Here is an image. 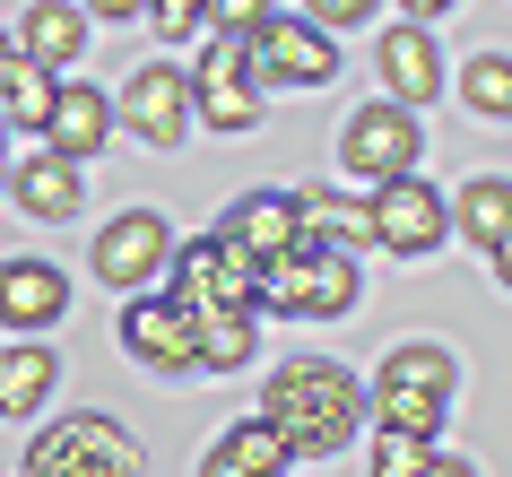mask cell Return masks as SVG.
I'll use <instances>...</instances> for the list:
<instances>
[{
    "label": "cell",
    "instance_id": "22",
    "mask_svg": "<svg viewBox=\"0 0 512 477\" xmlns=\"http://www.w3.org/2000/svg\"><path fill=\"white\" fill-rule=\"evenodd\" d=\"M191 330H200V365L235 373L243 356H252V339H261V313H226V304H209V313H191Z\"/></svg>",
    "mask_w": 512,
    "mask_h": 477
},
{
    "label": "cell",
    "instance_id": "5",
    "mask_svg": "<svg viewBox=\"0 0 512 477\" xmlns=\"http://www.w3.org/2000/svg\"><path fill=\"white\" fill-rule=\"evenodd\" d=\"M191 113L217 139H235V131L261 122V70H252V44L243 35H217L209 53H200V70H191Z\"/></svg>",
    "mask_w": 512,
    "mask_h": 477
},
{
    "label": "cell",
    "instance_id": "30",
    "mask_svg": "<svg viewBox=\"0 0 512 477\" xmlns=\"http://www.w3.org/2000/svg\"><path fill=\"white\" fill-rule=\"evenodd\" d=\"M79 9H96V18H113V27H122V18H139L148 0H79Z\"/></svg>",
    "mask_w": 512,
    "mask_h": 477
},
{
    "label": "cell",
    "instance_id": "17",
    "mask_svg": "<svg viewBox=\"0 0 512 477\" xmlns=\"http://www.w3.org/2000/svg\"><path fill=\"white\" fill-rule=\"evenodd\" d=\"M18 53L44 61V70H70V61L87 53V9L79 0H35L27 27H18Z\"/></svg>",
    "mask_w": 512,
    "mask_h": 477
},
{
    "label": "cell",
    "instance_id": "16",
    "mask_svg": "<svg viewBox=\"0 0 512 477\" xmlns=\"http://www.w3.org/2000/svg\"><path fill=\"white\" fill-rule=\"evenodd\" d=\"M113 139V96L105 87H87V79H70L53 96V122H44V148H61V157H96Z\"/></svg>",
    "mask_w": 512,
    "mask_h": 477
},
{
    "label": "cell",
    "instance_id": "9",
    "mask_svg": "<svg viewBox=\"0 0 512 477\" xmlns=\"http://www.w3.org/2000/svg\"><path fill=\"white\" fill-rule=\"evenodd\" d=\"M165 252H174V235H165L157 209H122L96 235V278H105L113 295H139L148 278H165Z\"/></svg>",
    "mask_w": 512,
    "mask_h": 477
},
{
    "label": "cell",
    "instance_id": "35",
    "mask_svg": "<svg viewBox=\"0 0 512 477\" xmlns=\"http://www.w3.org/2000/svg\"><path fill=\"white\" fill-rule=\"evenodd\" d=\"M0 183H9V122H0Z\"/></svg>",
    "mask_w": 512,
    "mask_h": 477
},
{
    "label": "cell",
    "instance_id": "29",
    "mask_svg": "<svg viewBox=\"0 0 512 477\" xmlns=\"http://www.w3.org/2000/svg\"><path fill=\"white\" fill-rule=\"evenodd\" d=\"M304 18H313V27H356V18H374V0H304Z\"/></svg>",
    "mask_w": 512,
    "mask_h": 477
},
{
    "label": "cell",
    "instance_id": "1",
    "mask_svg": "<svg viewBox=\"0 0 512 477\" xmlns=\"http://www.w3.org/2000/svg\"><path fill=\"white\" fill-rule=\"evenodd\" d=\"M261 417L287 434L296 460H339V451L365 434V391H356V373H339L330 356H296V365L270 373Z\"/></svg>",
    "mask_w": 512,
    "mask_h": 477
},
{
    "label": "cell",
    "instance_id": "14",
    "mask_svg": "<svg viewBox=\"0 0 512 477\" xmlns=\"http://www.w3.org/2000/svg\"><path fill=\"white\" fill-rule=\"evenodd\" d=\"M287 460H296V451H287V434L252 408V417H235L226 434H217V451L200 460V477H287Z\"/></svg>",
    "mask_w": 512,
    "mask_h": 477
},
{
    "label": "cell",
    "instance_id": "13",
    "mask_svg": "<svg viewBox=\"0 0 512 477\" xmlns=\"http://www.w3.org/2000/svg\"><path fill=\"white\" fill-rule=\"evenodd\" d=\"M9 200H18L27 217H44V226H61V217L87 200L79 157H61V148H35V157H18V165H9Z\"/></svg>",
    "mask_w": 512,
    "mask_h": 477
},
{
    "label": "cell",
    "instance_id": "31",
    "mask_svg": "<svg viewBox=\"0 0 512 477\" xmlns=\"http://www.w3.org/2000/svg\"><path fill=\"white\" fill-rule=\"evenodd\" d=\"M18 70H27V53H18V35H0V87L18 79Z\"/></svg>",
    "mask_w": 512,
    "mask_h": 477
},
{
    "label": "cell",
    "instance_id": "15",
    "mask_svg": "<svg viewBox=\"0 0 512 477\" xmlns=\"http://www.w3.org/2000/svg\"><path fill=\"white\" fill-rule=\"evenodd\" d=\"M382 96H400V105H426L434 87H443V61H434V35L417 27V18H400V27L382 35Z\"/></svg>",
    "mask_w": 512,
    "mask_h": 477
},
{
    "label": "cell",
    "instance_id": "26",
    "mask_svg": "<svg viewBox=\"0 0 512 477\" xmlns=\"http://www.w3.org/2000/svg\"><path fill=\"white\" fill-rule=\"evenodd\" d=\"M374 477H426V443L417 434H374Z\"/></svg>",
    "mask_w": 512,
    "mask_h": 477
},
{
    "label": "cell",
    "instance_id": "10",
    "mask_svg": "<svg viewBox=\"0 0 512 477\" xmlns=\"http://www.w3.org/2000/svg\"><path fill=\"white\" fill-rule=\"evenodd\" d=\"M122 122H131L148 148H174V139L191 131V70H165V61L131 70V87H122Z\"/></svg>",
    "mask_w": 512,
    "mask_h": 477
},
{
    "label": "cell",
    "instance_id": "24",
    "mask_svg": "<svg viewBox=\"0 0 512 477\" xmlns=\"http://www.w3.org/2000/svg\"><path fill=\"white\" fill-rule=\"evenodd\" d=\"M53 96H61V79L44 70V61H27L18 79L0 87V122H9V131H35V139H44V122H53Z\"/></svg>",
    "mask_w": 512,
    "mask_h": 477
},
{
    "label": "cell",
    "instance_id": "12",
    "mask_svg": "<svg viewBox=\"0 0 512 477\" xmlns=\"http://www.w3.org/2000/svg\"><path fill=\"white\" fill-rule=\"evenodd\" d=\"M217 235L235 243V252H252V261H278V252L304 243V200H287V191H243Z\"/></svg>",
    "mask_w": 512,
    "mask_h": 477
},
{
    "label": "cell",
    "instance_id": "19",
    "mask_svg": "<svg viewBox=\"0 0 512 477\" xmlns=\"http://www.w3.org/2000/svg\"><path fill=\"white\" fill-rule=\"evenodd\" d=\"M53 373H61L53 347H0V417L44 408V399H53Z\"/></svg>",
    "mask_w": 512,
    "mask_h": 477
},
{
    "label": "cell",
    "instance_id": "8",
    "mask_svg": "<svg viewBox=\"0 0 512 477\" xmlns=\"http://www.w3.org/2000/svg\"><path fill=\"white\" fill-rule=\"evenodd\" d=\"M122 347H131L148 373H191L200 365L191 304H174V295H131V304H122Z\"/></svg>",
    "mask_w": 512,
    "mask_h": 477
},
{
    "label": "cell",
    "instance_id": "3",
    "mask_svg": "<svg viewBox=\"0 0 512 477\" xmlns=\"http://www.w3.org/2000/svg\"><path fill=\"white\" fill-rule=\"evenodd\" d=\"M27 477H139V443L113 417H53L27 443Z\"/></svg>",
    "mask_w": 512,
    "mask_h": 477
},
{
    "label": "cell",
    "instance_id": "20",
    "mask_svg": "<svg viewBox=\"0 0 512 477\" xmlns=\"http://www.w3.org/2000/svg\"><path fill=\"white\" fill-rule=\"evenodd\" d=\"M452 226H460L469 243H486V252H495V243L512 235V183H504V174H478V183H460Z\"/></svg>",
    "mask_w": 512,
    "mask_h": 477
},
{
    "label": "cell",
    "instance_id": "34",
    "mask_svg": "<svg viewBox=\"0 0 512 477\" xmlns=\"http://www.w3.org/2000/svg\"><path fill=\"white\" fill-rule=\"evenodd\" d=\"M495 278H504V287H512V235L495 243Z\"/></svg>",
    "mask_w": 512,
    "mask_h": 477
},
{
    "label": "cell",
    "instance_id": "18",
    "mask_svg": "<svg viewBox=\"0 0 512 477\" xmlns=\"http://www.w3.org/2000/svg\"><path fill=\"white\" fill-rule=\"evenodd\" d=\"M452 382H460V365H452V347H434V339L391 347L374 373V391H434V399H452Z\"/></svg>",
    "mask_w": 512,
    "mask_h": 477
},
{
    "label": "cell",
    "instance_id": "6",
    "mask_svg": "<svg viewBox=\"0 0 512 477\" xmlns=\"http://www.w3.org/2000/svg\"><path fill=\"white\" fill-rule=\"evenodd\" d=\"M443 235H452V200H443L434 183H417V174L374 183V243H382V252L426 261V252H443Z\"/></svg>",
    "mask_w": 512,
    "mask_h": 477
},
{
    "label": "cell",
    "instance_id": "25",
    "mask_svg": "<svg viewBox=\"0 0 512 477\" xmlns=\"http://www.w3.org/2000/svg\"><path fill=\"white\" fill-rule=\"evenodd\" d=\"M460 96H469V113H486V122H512V61L504 53H478V61H469V79H460Z\"/></svg>",
    "mask_w": 512,
    "mask_h": 477
},
{
    "label": "cell",
    "instance_id": "4",
    "mask_svg": "<svg viewBox=\"0 0 512 477\" xmlns=\"http://www.w3.org/2000/svg\"><path fill=\"white\" fill-rule=\"evenodd\" d=\"M426 157V131H417V105L400 96H374V105L348 113V139H339V165L365 174V183H391V174H417Z\"/></svg>",
    "mask_w": 512,
    "mask_h": 477
},
{
    "label": "cell",
    "instance_id": "27",
    "mask_svg": "<svg viewBox=\"0 0 512 477\" xmlns=\"http://www.w3.org/2000/svg\"><path fill=\"white\" fill-rule=\"evenodd\" d=\"M270 18H278L270 0H209V27L217 35H252V27H270Z\"/></svg>",
    "mask_w": 512,
    "mask_h": 477
},
{
    "label": "cell",
    "instance_id": "23",
    "mask_svg": "<svg viewBox=\"0 0 512 477\" xmlns=\"http://www.w3.org/2000/svg\"><path fill=\"white\" fill-rule=\"evenodd\" d=\"M443 408H452V399H434V391H374L365 399V417H374L382 434H417V443L443 434Z\"/></svg>",
    "mask_w": 512,
    "mask_h": 477
},
{
    "label": "cell",
    "instance_id": "21",
    "mask_svg": "<svg viewBox=\"0 0 512 477\" xmlns=\"http://www.w3.org/2000/svg\"><path fill=\"white\" fill-rule=\"evenodd\" d=\"M296 200H304V235L339 243V252L374 243V200H348V191H296Z\"/></svg>",
    "mask_w": 512,
    "mask_h": 477
},
{
    "label": "cell",
    "instance_id": "2",
    "mask_svg": "<svg viewBox=\"0 0 512 477\" xmlns=\"http://www.w3.org/2000/svg\"><path fill=\"white\" fill-rule=\"evenodd\" d=\"M356 304V261L339 252V243L304 235L296 252H278V261H261V313L278 321H330Z\"/></svg>",
    "mask_w": 512,
    "mask_h": 477
},
{
    "label": "cell",
    "instance_id": "28",
    "mask_svg": "<svg viewBox=\"0 0 512 477\" xmlns=\"http://www.w3.org/2000/svg\"><path fill=\"white\" fill-rule=\"evenodd\" d=\"M200 18H209V0H148V27H157V35H174V44H183V35L200 27Z\"/></svg>",
    "mask_w": 512,
    "mask_h": 477
},
{
    "label": "cell",
    "instance_id": "11",
    "mask_svg": "<svg viewBox=\"0 0 512 477\" xmlns=\"http://www.w3.org/2000/svg\"><path fill=\"white\" fill-rule=\"evenodd\" d=\"M61 313H70V278L53 261H35V252L0 261V330H53Z\"/></svg>",
    "mask_w": 512,
    "mask_h": 477
},
{
    "label": "cell",
    "instance_id": "7",
    "mask_svg": "<svg viewBox=\"0 0 512 477\" xmlns=\"http://www.w3.org/2000/svg\"><path fill=\"white\" fill-rule=\"evenodd\" d=\"M252 44V70L278 87H330L339 79V44H330V27H313V18H270V27L243 35Z\"/></svg>",
    "mask_w": 512,
    "mask_h": 477
},
{
    "label": "cell",
    "instance_id": "32",
    "mask_svg": "<svg viewBox=\"0 0 512 477\" xmlns=\"http://www.w3.org/2000/svg\"><path fill=\"white\" fill-rule=\"evenodd\" d=\"M426 477H478L469 460H443V451H426Z\"/></svg>",
    "mask_w": 512,
    "mask_h": 477
},
{
    "label": "cell",
    "instance_id": "33",
    "mask_svg": "<svg viewBox=\"0 0 512 477\" xmlns=\"http://www.w3.org/2000/svg\"><path fill=\"white\" fill-rule=\"evenodd\" d=\"M408 18H417V27H426V18H443V9H452V0H400Z\"/></svg>",
    "mask_w": 512,
    "mask_h": 477
}]
</instances>
